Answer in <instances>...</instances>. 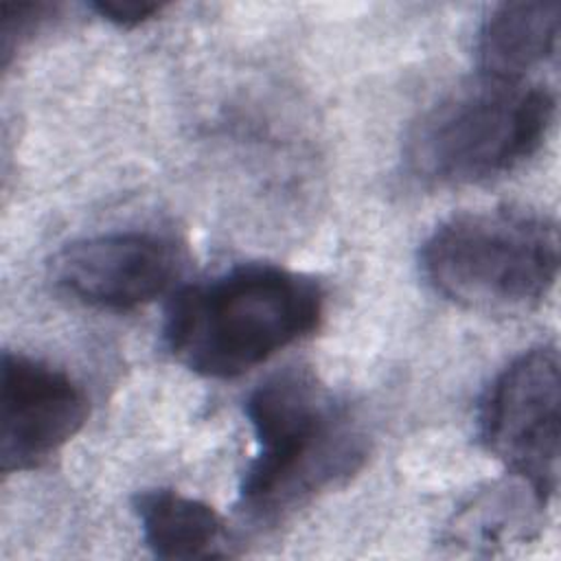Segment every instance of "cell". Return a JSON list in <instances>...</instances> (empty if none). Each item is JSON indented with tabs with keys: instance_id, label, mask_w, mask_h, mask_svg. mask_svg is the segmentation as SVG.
Masks as SVG:
<instances>
[{
	"instance_id": "cell-1",
	"label": "cell",
	"mask_w": 561,
	"mask_h": 561,
	"mask_svg": "<svg viewBox=\"0 0 561 561\" xmlns=\"http://www.w3.org/2000/svg\"><path fill=\"white\" fill-rule=\"evenodd\" d=\"M322 287L300 272L245 263L180 289L164 316V344L188 370L239 377L318 329Z\"/></svg>"
},
{
	"instance_id": "cell-2",
	"label": "cell",
	"mask_w": 561,
	"mask_h": 561,
	"mask_svg": "<svg viewBox=\"0 0 561 561\" xmlns=\"http://www.w3.org/2000/svg\"><path fill=\"white\" fill-rule=\"evenodd\" d=\"M256 451L241 484V508L274 522L357 471L366 445L348 410L309 368L289 366L259 383L248 401Z\"/></svg>"
},
{
	"instance_id": "cell-3",
	"label": "cell",
	"mask_w": 561,
	"mask_h": 561,
	"mask_svg": "<svg viewBox=\"0 0 561 561\" xmlns=\"http://www.w3.org/2000/svg\"><path fill=\"white\" fill-rule=\"evenodd\" d=\"M554 94L535 81L480 75L410 127L405 164L430 184H471L502 175L528 160L546 140Z\"/></svg>"
},
{
	"instance_id": "cell-4",
	"label": "cell",
	"mask_w": 561,
	"mask_h": 561,
	"mask_svg": "<svg viewBox=\"0 0 561 561\" xmlns=\"http://www.w3.org/2000/svg\"><path fill=\"white\" fill-rule=\"evenodd\" d=\"M421 270L436 294L486 313L541 302L559 274V230L548 217L493 208L443 221L421 248Z\"/></svg>"
},
{
	"instance_id": "cell-5",
	"label": "cell",
	"mask_w": 561,
	"mask_h": 561,
	"mask_svg": "<svg viewBox=\"0 0 561 561\" xmlns=\"http://www.w3.org/2000/svg\"><path fill=\"white\" fill-rule=\"evenodd\" d=\"M559 405L557 348L537 346L493 379L478 421L484 447L546 502L559 482Z\"/></svg>"
},
{
	"instance_id": "cell-6",
	"label": "cell",
	"mask_w": 561,
	"mask_h": 561,
	"mask_svg": "<svg viewBox=\"0 0 561 561\" xmlns=\"http://www.w3.org/2000/svg\"><path fill=\"white\" fill-rule=\"evenodd\" d=\"M182 270L178 248L149 232H112L64 245L50 261L57 289L75 300L125 311L167 294Z\"/></svg>"
},
{
	"instance_id": "cell-7",
	"label": "cell",
	"mask_w": 561,
	"mask_h": 561,
	"mask_svg": "<svg viewBox=\"0 0 561 561\" xmlns=\"http://www.w3.org/2000/svg\"><path fill=\"white\" fill-rule=\"evenodd\" d=\"M88 399L61 370L4 351L0 364L2 471L39 467L85 423Z\"/></svg>"
},
{
	"instance_id": "cell-8",
	"label": "cell",
	"mask_w": 561,
	"mask_h": 561,
	"mask_svg": "<svg viewBox=\"0 0 561 561\" xmlns=\"http://www.w3.org/2000/svg\"><path fill=\"white\" fill-rule=\"evenodd\" d=\"M561 4L557 0L502 2L489 11L478 33L482 75L530 81L528 75L557 55Z\"/></svg>"
},
{
	"instance_id": "cell-9",
	"label": "cell",
	"mask_w": 561,
	"mask_h": 561,
	"mask_svg": "<svg viewBox=\"0 0 561 561\" xmlns=\"http://www.w3.org/2000/svg\"><path fill=\"white\" fill-rule=\"evenodd\" d=\"M142 541L160 559H204L224 554V522L202 500L173 489L142 491L134 500Z\"/></svg>"
},
{
	"instance_id": "cell-10",
	"label": "cell",
	"mask_w": 561,
	"mask_h": 561,
	"mask_svg": "<svg viewBox=\"0 0 561 561\" xmlns=\"http://www.w3.org/2000/svg\"><path fill=\"white\" fill-rule=\"evenodd\" d=\"M546 506L526 482L517 478V484L491 489L471 502L456 517L454 537L462 543L497 546L513 539H528L533 526H537V511Z\"/></svg>"
},
{
	"instance_id": "cell-11",
	"label": "cell",
	"mask_w": 561,
	"mask_h": 561,
	"mask_svg": "<svg viewBox=\"0 0 561 561\" xmlns=\"http://www.w3.org/2000/svg\"><path fill=\"white\" fill-rule=\"evenodd\" d=\"M53 13L55 7L46 2L2 4V55H11V50L35 33Z\"/></svg>"
},
{
	"instance_id": "cell-12",
	"label": "cell",
	"mask_w": 561,
	"mask_h": 561,
	"mask_svg": "<svg viewBox=\"0 0 561 561\" xmlns=\"http://www.w3.org/2000/svg\"><path fill=\"white\" fill-rule=\"evenodd\" d=\"M90 7L116 26H138L158 15L164 4L156 0H96Z\"/></svg>"
}]
</instances>
